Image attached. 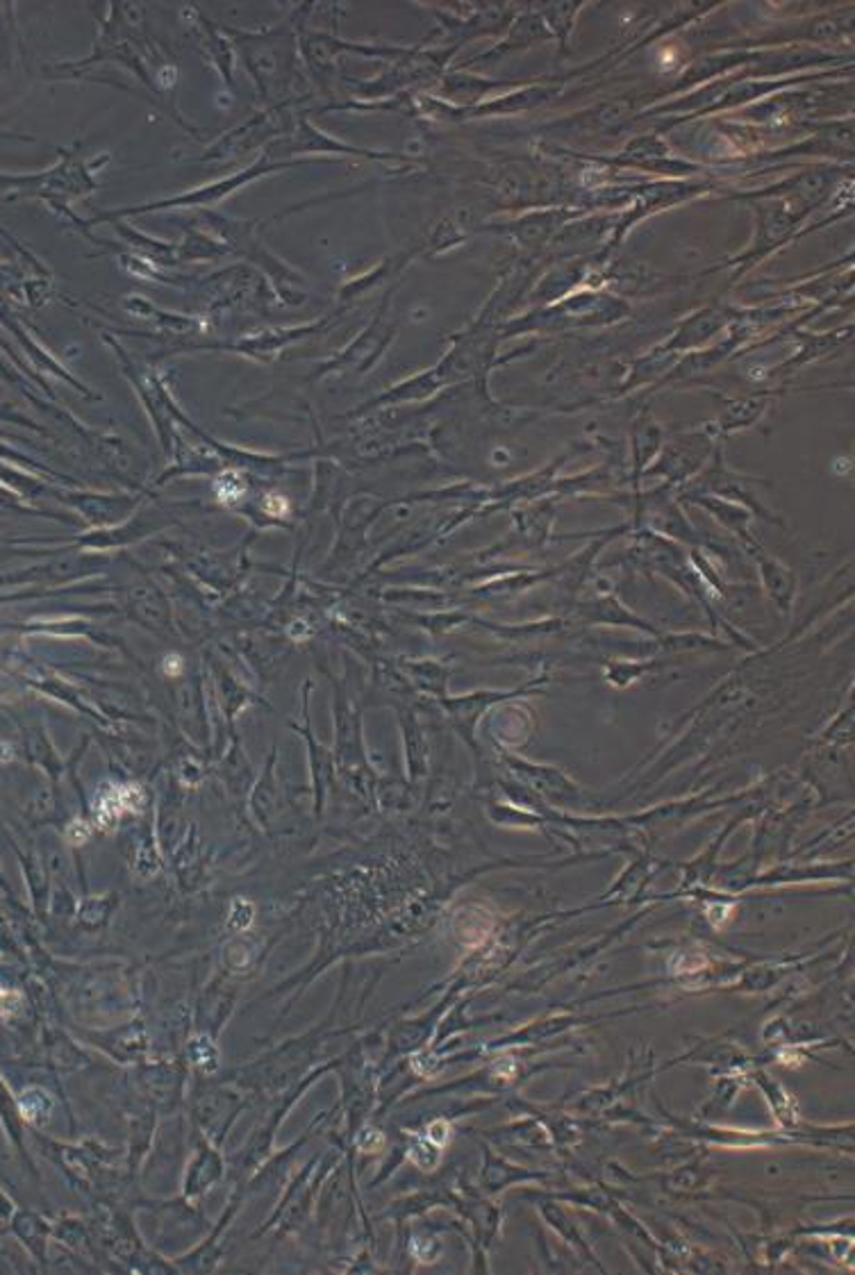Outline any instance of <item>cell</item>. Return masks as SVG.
I'll use <instances>...</instances> for the list:
<instances>
[{"label":"cell","mask_w":855,"mask_h":1275,"mask_svg":"<svg viewBox=\"0 0 855 1275\" xmlns=\"http://www.w3.org/2000/svg\"><path fill=\"white\" fill-rule=\"evenodd\" d=\"M253 916H255L253 903L242 901V898H239V901H235V905H233V912H231V919H227V925H231L233 931H237V933L239 931H246V927L253 921Z\"/></svg>","instance_id":"4"},{"label":"cell","mask_w":855,"mask_h":1275,"mask_svg":"<svg viewBox=\"0 0 855 1275\" xmlns=\"http://www.w3.org/2000/svg\"><path fill=\"white\" fill-rule=\"evenodd\" d=\"M50 1108H52L50 1098H48V1096H46L42 1089H27V1091L23 1093V1098H21V1103H19V1110H21V1114H23L25 1119L35 1121V1123L44 1121V1119L50 1114Z\"/></svg>","instance_id":"2"},{"label":"cell","mask_w":855,"mask_h":1275,"mask_svg":"<svg viewBox=\"0 0 855 1275\" xmlns=\"http://www.w3.org/2000/svg\"><path fill=\"white\" fill-rule=\"evenodd\" d=\"M191 1053H194V1060L198 1064H203L206 1068H214L216 1066V1051H214V1046H212L210 1041H206V1037H201V1039H198L194 1043Z\"/></svg>","instance_id":"5"},{"label":"cell","mask_w":855,"mask_h":1275,"mask_svg":"<svg viewBox=\"0 0 855 1275\" xmlns=\"http://www.w3.org/2000/svg\"><path fill=\"white\" fill-rule=\"evenodd\" d=\"M141 805H144V792L134 785H124V787H109L98 805H96V821L101 828H112L117 823L124 815L128 811H139Z\"/></svg>","instance_id":"1"},{"label":"cell","mask_w":855,"mask_h":1275,"mask_svg":"<svg viewBox=\"0 0 855 1275\" xmlns=\"http://www.w3.org/2000/svg\"><path fill=\"white\" fill-rule=\"evenodd\" d=\"M265 505H267L269 514H273V516H284V514H288V510H290L288 501L280 499V496H269Z\"/></svg>","instance_id":"6"},{"label":"cell","mask_w":855,"mask_h":1275,"mask_svg":"<svg viewBox=\"0 0 855 1275\" xmlns=\"http://www.w3.org/2000/svg\"><path fill=\"white\" fill-rule=\"evenodd\" d=\"M5 998H8V994H5V992H3V990H0V1007H3V1005H5Z\"/></svg>","instance_id":"8"},{"label":"cell","mask_w":855,"mask_h":1275,"mask_svg":"<svg viewBox=\"0 0 855 1275\" xmlns=\"http://www.w3.org/2000/svg\"><path fill=\"white\" fill-rule=\"evenodd\" d=\"M180 671H183V662H180V657H178V655H168V657L164 659V674H166V676H180Z\"/></svg>","instance_id":"7"},{"label":"cell","mask_w":855,"mask_h":1275,"mask_svg":"<svg viewBox=\"0 0 855 1275\" xmlns=\"http://www.w3.org/2000/svg\"><path fill=\"white\" fill-rule=\"evenodd\" d=\"M216 491H219V501L225 505H235L242 501L244 496V482L237 473H223V478L216 482Z\"/></svg>","instance_id":"3"}]
</instances>
